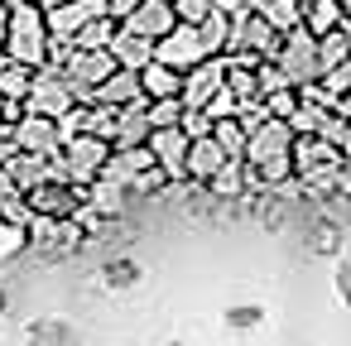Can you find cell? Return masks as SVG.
Returning <instances> with one entry per match:
<instances>
[{"mask_svg": "<svg viewBox=\"0 0 351 346\" xmlns=\"http://www.w3.org/2000/svg\"><path fill=\"white\" fill-rule=\"evenodd\" d=\"M82 97L73 92V82L63 77V68H53V63H44V68H34V87H29V97H25V106L29 111H44V116H63L68 106H77Z\"/></svg>", "mask_w": 351, "mask_h": 346, "instance_id": "277c9868", "label": "cell"}, {"mask_svg": "<svg viewBox=\"0 0 351 346\" xmlns=\"http://www.w3.org/2000/svg\"><path fill=\"white\" fill-rule=\"evenodd\" d=\"M145 116H149V125H154V130H164V125H178V121H183V97L145 101Z\"/></svg>", "mask_w": 351, "mask_h": 346, "instance_id": "83f0119b", "label": "cell"}, {"mask_svg": "<svg viewBox=\"0 0 351 346\" xmlns=\"http://www.w3.org/2000/svg\"><path fill=\"white\" fill-rule=\"evenodd\" d=\"M149 116H145V101H135V106H121V121H116V149L121 145H149Z\"/></svg>", "mask_w": 351, "mask_h": 346, "instance_id": "ac0fdd59", "label": "cell"}, {"mask_svg": "<svg viewBox=\"0 0 351 346\" xmlns=\"http://www.w3.org/2000/svg\"><path fill=\"white\" fill-rule=\"evenodd\" d=\"M15 149L25 154H58L63 149V130H58V116H44V111H29L15 121Z\"/></svg>", "mask_w": 351, "mask_h": 346, "instance_id": "8992f818", "label": "cell"}, {"mask_svg": "<svg viewBox=\"0 0 351 346\" xmlns=\"http://www.w3.org/2000/svg\"><path fill=\"white\" fill-rule=\"evenodd\" d=\"M116 73V58H111V49H77L73 44V53L63 58V77L73 82V92L77 97H87L97 82H106Z\"/></svg>", "mask_w": 351, "mask_h": 346, "instance_id": "5b68a950", "label": "cell"}, {"mask_svg": "<svg viewBox=\"0 0 351 346\" xmlns=\"http://www.w3.org/2000/svg\"><path fill=\"white\" fill-rule=\"evenodd\" d=\"M202 111H212V116L221 121V116H236V111H241V101L231 97V87H221V92H217V97H212V101H207Z\"/></svg>", "mask_w": 351, "mask_h": 346, "instance_id": "d6a6232c", "label": "cell"}, {"mask_svg": "<svg viewBox=\"0 0 351 346\" xmlns=\"http://www.w3.org/2000/svg\"><path fill=\"white\" fill-rule=\"evenodd\" d=\"M5 29H10V0H0V49H5Z\"/></svg>", "mask_w": 351, "mask_h": 346, "instance_id": "d590c367", "label": "cell"}, {"mask_svg": "<svg viewBox=\"0 0 351 346\" xmlns=\"http://www.w3.org/2000/svg\"><path fill=\"white\" fill-rule=\"evenodd\" d=\"M341 25V5L337 0H313V5H303V29L308 34H327Z\"/></svg>", "mask_w": 351, "mask_h": 346, "instance_id": "cb8c5ba5", "label": "cell"}, {"mask_svg": "<svg viewBox=\"0 0 351 346\" xmlns=\"http://www.w3.org/2000/svg\"><path fill=\"white\" fill-rule=\"evenodd\" d=\"M308 245H313V255H337L341 250V231H337V221H313L308 226Z\"/></svg>", "mask_w": 351, "mask_h": 346, "instance_id": "4316f807", "label": "cell"}, {"mask_svg": "<svg viewBox=\"0 0 351 346\" xmlns=\"http://www.w3.org/2000/svg\"><path fill=\"white\" fill-rule=\"evenodd\" d=\"M217 10H226V15H241V10H250V0H212Z\"/></svg>", "mask_w": 351, "mask_h": 346, "instance_id": "e575fe53", "label": "cell"}, {"mask_svg": "<svg viewBox=\"0 0 351 346\" xmlns=\"http://www.w3.org/2000/svg\"><path fill=\"white\" fill-rule=\"evenodd\" d=\"M29 87H34V68L15 63V58L0 68V97H5V101H25V97H29Z\"/></svg>", "mask_w": 351, "mask_h": 346, "instance_id": "44dd1931", "label": "cell"}, {"mask_svg": "<svg viewBox=\"0 0 351 346\" xmlns=\"http://www.w3.org/2000/svg\"><path fill=\"white\" fill-rule=\"evenodd\" d=\"M101 284H106L111 293H130V288L140 284V260H130V255L106 260V264H101Z\"/></svg>", "mask_w": 351, "mask_h": 346, "instance_id": "d6986e66", "label": "cell"}, {"mask_svg": "<svg viewBox=\"0 0 351 346\" xmlns=\"http://www.w3.org/2000/svg\"><path fill=\"white\" fill-rule=\"evenodd\" d=\"M197 34H202L207 53H226V44H231V15L212 5V15H207V20L197 25Z\"/></svg>", "mask_w": 351, "mask_h": 346, "instance_id": "7402d4cb", "label": "cell"}, {"mask_svg": "<svg viewBox=\"0 0 351 346\" xmlns=\"http://www.w3.org/2000/svg\"><path fill=\"white\" fill-rule=\"evenodd\" d=\"M29 346H82V332L63 317H34L29 332H25Z\"/></svg>", "mask_w": 351, "mask_h": 346, "instance_id": "2e32d148", "label": "cell"}, {"mask_svg": "<svg viewBox=\"0 0 351 346\" xmlns=\"http://www.w3.org/2000/svg\"><path fill=\"white\" fill-rule=\"evenodd\" d=\"M317 58H322V73L351 58V44H346V34H341V25H337V29H327V34H317Z\"/></svg>", "mask_w": 351, "mask_h": 346, "instance_id": "484cf974", "label": "cell"}, {"mask_svg": "<svg viewBox=\"0 0 351 346\" xmlns=\"http://www.w3.org/2000/svg\"><path fill=\"white\" fill-rule=\"evenodd\" d=\"M274 63L284 68V77H289L293 87H303V82H317V77H322L317 34H308L303 25H298V29H289V34L279 39V53H274Z\"/></svg>", "mask_w": 351, "mask_h": 346, "instance_id": "7a4b0ae2", "label": "cell"}, {"mask_svg": "<svg viewBox=\"0 0 351 346\" xmlns=\"http://www.w3.org/2000/svg\"><path fill=\"white\" fill-rule=\"evenodd\" d=\"M226 327L231 332H255V327H265V308L260 303H231L226 308Z\"/></svg>", "mask_w": 351, "mask_h": 346, "instance_id": "f1b7e54d", "label": "cell"}, {"mask_svg": "<svg viewBox=\"0 0 351 346\" xmlns=\"http://www.w3.org/2000/svg\"><path fill=\"white\" fill-rule=\"evenodd\" d=\"M116 29H121V25H116L111 15H97V20H87V25L73 34V44H77V49H106V44L116 39Z\"/></svg>", "mask_w": 351, "mask_h": 346, "instance_id": "d4e9b609", "label": "cell"}, {"mask_svg": "<svg viewBox=\"0 0 351 346\" xmlns=\"http://www.w3.org/2000/svg\"><path fill=\"white\" fill-rule=\"evenodd\" d=\"M173 15L178 25H202L212 15V0H173Z\"/></svg>", "mask_w": 351, "mask_h": 346, "instance_id": "4dcf8cb0", "label": "cell"}, {"mask_svg": "<svg viewBox=\"0 0 351 346\" xmlns=\"http://www.w3.org/2000/svg\"><path fill=\"white\" fill-rule=\"evenodd\" d=\"M0 116H5V97H0Z\"/></svg>", "mask_w": 351, "mask_h": 346, "instance_id": "8d00e7d4", "label": "cell"}, {"mask_svg": "<svg viewBox=\"0 0 351 346\" xmlns=\"http://www.w3.org/2000/svg\"><path fill=\"white\" fill-rule=\"evenodd\" d=\"M25 197H29V207H34L39 217H58V221H73V217L87 207V188H82V183H73V178H63V173H53V178H44V183H34Z\"/></svg>", "mask_w": 351, "mask_h": 346, "instance_id": "3957f363", "label": "cell"}, {"mask_svg": "<svg viewBox=\"0 0 351 346\" xmlns=\"http://www.w3.org/2000/svg\"><path fill=\"white\" fill-rule=\"evenodd\" d=\"M212 135H217V145L226 149V159H245V145H250V135H245V125H241L236 116H221V121L212 125Z\"/></svg>", "mask_w": 351, "mask_h": 346, "instance_id": "603a6c76", "label": "cell"}, {"mask_svg": "<svg viewBox=\"0 0 351 346\" xmlns=\"http://www.w3.org/2000/svg\"><path fill=\"white\" fill-rule=\"evenodd\" d=\"M169 346H183V341H169Z\"/></svg>", "mask_w": 351, "mask_h": 346, "instance_id": "f35d334b", "label": "cell"}, {"mask_svg": "<svg viewBox=\"0 0 351 346\" xmlns=\"http://www.w3.org/2000/svg\"><path fill=\"white\" fill-rule=\"evenodd\" d=\"M140 92L145 101H164V97H183V68H169L159 58H149L140 68Z\"/></svg>", "mask_w": 351, "mask_h": 346, "instance_id": "4fadbf2b", "label": "cell"}, {"mask_svg": "<svg viewBox=\"0 0 351 346\" xmlns=\"http://www.w3.org/2000/svg\"><path fill=\"white\" fill-rule=\"evenodd\" d=\"M279 34H289V29H298L303 25V5H298V0H260V5H255Z\"/></svg>", "mask_w": 351, "mask_h": 346, "instance_id": "ffe728a7", "label": "cell"}, {"mask_svg": "<svg viewBox=\"0 0 351 346\" xmlns=\"http://www.w3.org/2000/svg\"><path fill=\"white\" fill-rule=\"evenodd\" d=\"M298 5H313V0H298Z\"/></svg>", "mask_w": 351, "mask_h": 346, "instance_id": "74e56055", "label": "cell"}, {"mask_svg": "<svg viewBox=\"0 0 351 346\" xmlns=\"http://www.w3.org/2000/svg\"><path fill=\"white\" fill-rule=\"evenodd\" d=\"M29 245V231L25 226H15V221H5V217H0V264H5L10 255H20Z\"/></svg>", "mask_w": 351, "mask_h": 346, "instance_id": "f546056e", "label": "cell"}, {"mask_svg": "<svg viewBox=\"0 0 351 346\" xmlns=\"http://www.w3.org/2000/svg\"><path fill=\"white\" fill-rule=\"evenodd\" d=\"M82 101H97V106H135V101H145V92H140V73H130V68H116L106 82H97Z\"/></svg>", "mask_w": 351, "mask_h": 346, "instance_id": "8fae6325", "label": "cell"}, {"mask_svg": "<svg viewBox=\"0 0 351 346\" xmlns=\"http://www.w3.org/2000/svg\"><path fill=\"white\" fill-rule=\"evenodd\" d=\"M106 49H111L116 68H130V73H140V68L154 58V44H149V39H140V34H130V29H116V39H111Z\"/></svg>", "mask_w": 351, "mask_h": 346, "instance_id": "e0dca14e", "label": "cell"}, {"mask_svg": "<svg viewBox=\"0 0 351 346\" xmlns=\"http://www.w3.org/2000/svg\"><path fill=\"white\" fill-rule=\"evenodd\" d=\"M289 149H293V125H289V121H279V116H269L260 130H250L245 159H250V164H260V159H274V154H289Z\"/></svg>", "mask_w": 351, "mask_h": 346, "instance_id": "7c38bea8", "label": "cell"}, {"mask_svg": "<svg viewBox=\"0 0 351 346\" xmlns=\"http://www.w3.org/2000/svg\"><path fill=\"white\" fill-rule=\"evenodd\" d=\"M332 288H337V303L351 308V260H337L332 264Z\"/></svg>", "mask_w": 351, "mask_h": 346, "instance_id": "1f68e13d", "label": "cell"}, {"mask_svg": "<svg viewBox=\"0 0 351 346\" xmlns=\"http://www.w3.org/2000/svg\"><path fill=\"white\" fill-rule=\"evenodd\" d=\"M154 58L159 63H169V68H193V63H202L207 58V44H202V34H197V25H173L164 39H154Z\"/></svg>", "mask_w": 351, "mask_h": 346, "instance_id": "52a82bcc", "label": "cell"}, {"mask_svg": "<svg viewBox=\"0 0 351 346\" xmlns=\"http://www.w3.org/2000/svg\"><path fill=\"white\" fill-rule=\"evenodd\" d=\"M221 164H226V149L217 145V135H197V140L188 145V164H183V173L202 188V183H207Z\"/></svg>", "mask_w": 351, "mask_h": 346, "instance_id": "5bb4252c", "label": "cell"}, {"mask_svg": "<svg viewBox=\"0 0 351 346\" xmlns=\"http://www.w3.org/2000/svg\"><path fill=\"white\" fill-rule=\"evenodd\" d=\"M5 169H10V178H15V188L20 193H29L34 183H44V178H53L58 173V164H53V154H15V159H5Z\"/></svg>", "mask_w": 351, "mask_h": 346, "instance_id": "9a60e30c", "label": "cell"}, {"mask_svg": "<svg viewBox=\"0 0 351 346\" xmlns=\"http://www.w3.org/2000/svg\"><path fill=\"white\" fill-rule=\"evenodd\" d=\"M221 87H226V58L221 53H207L202 63H193L183 73V106H207Z\"/></svg>", "mask_w": 351, "mask_h": 346, "instance_id": "ba28073f", "label": "cell"}, {"mask_svg": "<svg viewBox=\"0 0 351 346\" xmlns=\"http://www.w3.org/2000/svg\"><path fill=\"white\" fill-rule=\"evenodd\" d=\"M178 25V15H173V0H140V5L121 20V29H130V34H140V39H164L169 29Z\"/></svg>", "mask_w": 351, "mask_h": 346, "instance_id": "9c48e42d", "label": "cell"}, {"mask_svg": "<svg viewBox=\"0 0 351 346\" xmlns=\"http://www.w3.org/2000/svg\"><path fill=\"white\" fill-rule=\"evenodd\" d=\"M106 159H111V140H101V135H92V130H82V135L63 140V149L53 154L58 173H63V178H73V183H82V188H87L92 178H101Z\"/></svg>", "mask_w": 351, "mask_h": 346, "instance_id": "6da1fadb", "label": "cell"}, {"mask_svg": "<svg viewBox=\"0 0 351 346\" xmlns=\"http://www.w3.org/2000/svg\"><path fill=\"white\" fill-rule=\"evenodd\" d=\"M188 130L183 125H164V130H149V149H154V159H159V169L169 173V178H188L183 173V164H188Z\"/></svg>", "mask_w": 351, "mask_h": 346, "instance_id": "30bf717a", "label": "cell"}, {"mask_svg": "<svg viewBox=\"0 0 351 346\" xmlns=\"http://www.w3.org/2000/svg\"><path fill=\"white\" fill-rule=\"evenodd\" d=\"M20 188H15V178H10V169L5 164H0V202H5V197H15Z\"/></svg>", "mask_w": 351, "mask_h": 346, "instance_id": "836d02e7", "label": "cell"}]
</instances>
